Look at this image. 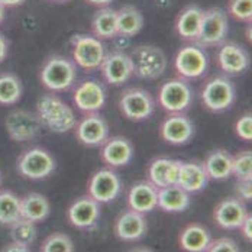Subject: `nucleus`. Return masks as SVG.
<instances>
[{"instance_id": "obj_1", "label": "nucleus", "mask_w": 252, "mask_h": 252, "mask_svg": "<svg viewBox=\"0 0 252 252\" xmlns=\"http://www.w3.org/2000/svg\"><path fill=\"white\" fill-rule=\"evenodd\" d=\"M36 118L41 125L54 133H67L73 130L77 124L76 113L71 106L52 93L42 94L38 99Z\"/></svg>"}, {"instance_id": "obj_2", "label": "nucleus", "mask_w": 252, "mask_h": 252, "mask_svg": "<svg viewBox=\"0 0 252 252\" xmlns=\"http://www.w3.org/2000/svg\"><path fill=\"white\" fill-rule=\"evenodd\" d=\"M76 80L77 68L74 61L61 55H51L39 70L41 84L52 93L67 92L74 86Z\"/></svg>"}, {"instance_id": "obj_3", "label": "nucleus", "mask_w": 252, "mask_h": 252, "mask_svg": "<svg viewBox=\"0 0 252 252\" xmlns=\"http://www.w3.org/2000/svg\"><path fill=\"white\" fill-rule=\"evenodd\" d=\"M200 99L207 110L220 113L232 107L236 100V90L227 76H213L203 84Z\"/></svg>"}, {"instance_id": "obj_4", "label": "nucleus", "mask_w": 252, "mask_h": 252, "mask_svg": "<svg viewBox=\"0 0 252 252\" xmlns=\"http://www.w3.org/2000/svg\"><path fill=\"white\" fill-rule=\"evenodd\" d=\"M158 103L167 113H184L193 101V90L189 80L181 77L170 78L159 86Z\"/></svg>"}, {"instance_id": "obj_5", "label": "nucleus", "mask_w": 252, "mask_h": 252, "mask_svg": "<svg viewBox=\"0 0 252 252\" xmlns=\"http://www.w3.org/2000/svg\"><path fill=\"white\" fill-rule=\"evenodd\" d=\"M118 107L130 122L148 121L155 112V100L150 92L141 87H130L121 93Z\"/></svg>"}, {"instance_id": "obj_6", "label": "nucleus", "mask_w": 252, "mask_h": 252, "mask_svg": "<svg viewBox=\"0 0 252 252\" xmlns=\"http://www.w3.org/2000/svg\"><path fill=\"white\" fill-rule=\"evenodd\" d=\"M229 31V19L227 13L220 7H210L204 10L202 26L199 31L194 44L202 48L219 47L226 41Z\"/></svg>"}, {"instance_id": "obj_7", "label": "nucleus", "mask_w": 252, "mask_h": 252, "mask_svg": "<svg viewBox=\"0 0 252 252\" xmlns=\"http://www.w3.org/2000/svg\"><path fill=\"white\" fill-rule=\"evenodd\" d=\"M129 57L133 65V76L142 80H155L162 76L167 68V57L164 51L154 45L136 47Z\"/></svg>"}, {"instance_id": "obj_8", "label": "nucleus", "mask_w": 252, "mask_h": 252, "mask_svg": "<svg viewBox=\"0 0 252 252\" xmlns=\"http://www.w3.org/2000/svg\"><path fill=\"white\" fill-rule=\"evenodd\" d=\"M71 48L74 64L84 71L97 70L106 55V48L101 39L94 35H74L71 38Z\"/></svg>"}, {"instance_id": "obj_9", "label": "nucleus", "mask_w": 252, "mask_h": 252, "mask_svg": "<svg viewBox=\"0 0 252 252\" xmlns=\"http://www.w3.org/2000/svg\"><path fill=\"white\" fill-rule=\"evenodd\" d=\"M174 68L178 77L184 80H197L206 74L209 68V57L197 44H189L177 51Z\"/></svg>"}, {"instance_id": "obj_10", "label": "nucleus", "mask_w": 252, "mask_h": 252, "mask_svg": "<svg viewBox=\"0 0 252 252\" xmlns=\"http://www.w3.org/2000/svg\"><path fill=\"white\" fill-rule=\"evenodd\" d=\"M16 170L28 180H44L54 173L55 159L50 151L35 147L21 154L16 161Z\"/></svg>"}, {"instance_id": "obj_11", "label": "nucleus", "mask_w": 252, "mask_h": 252, "mask_svg": "<svg viewBox=\"0 0 252 252\" xmlns=\"http://www.w3.org/2000/svg\"><path fill=\"white\" fill-rule=\"evenodd\" d=\"M121 191H122L121 177L110 167L97 170L89 178L87 194L100 204L115 202L119 197Z\"/></svg>"}, {"instance_id": "obj_12", "label": "nucleus", "mask_w": 252, "mask_h": 252, "mask_svg": "<svg viewBox=\"0 0 252 252\" xmlns=\"http://www.w3.org/2000/svg\"><path fill=\"white\" fill-rule=\"evenodd\" d=\"M101 77L107 84L121 86L125 84L133 76V65L130 57L124 51L106 52L100 67Z\"/></svg>"}, {"instance_id": "obj_13", "label": "nucleus", "mask_w": 252, "mask_h": 252, "mask_svg": "<svg viewBox=\"0 0 252 252\" xmlns=\"http://www.w3.org/2000/svg\"><path fill=\"white\" fill-rule=\"evenodd\" d=\"M159 136L170 145H186L194 136V124L184 113H168L159 125Z\"/></svg>"}, {"instance_id": "obj_14", "label": "nucleus", "mask_w": 252, "mask_h": 252, "mask_svg": "<svg viewBox=\"0 0 252 252\" xmlns=\"http://www.w3.org/2000/svg\"><path fill=\"white\" fill-rule=\"evenodd\" d=\"M4 127L12 141L28 142L39 135L41 124L36 115H32L31 112L22 109H15L6 116Z\"/></svg>"}, {"instance_id": "obj_15", "label": "nucleus", "mask_w": 252, "mask_h": 252, "mask_svg": "<svg viewBox=\"0 0 252 252\" xmlns=\"http://www.w3.org/2000/svg\"><path fill=\"white\" fill-rule=\"evenodd\" d=\"M109 125L99 112L86 113L74 126L77 141L86 147H100L109 138Z\"/></svg>"}, {"instance_id": "obj_16", "label": "nucleus", "mask_w": 252, "mask_h": 252, "mask_svg": "<svg viewBox=\"0 0 252 252\" xmlns=\"http://www.w3.org/2000/svg\"><path fill=\"white\" fill-rule=\"evenodd\" d=\"M106 99L107 92L97 80H86L80 83L73 92L74 106L84 115L100 112L106 104Z\"/></svg>"}, {"instance_id": "obj_17", "label": "nucleus", "mask_w": 252, "mask_h": 252, "mask_svg": "<svg viewBox=\"0 0 252 252\" xmlns=\"http://www.w3.org/2000/svg\"><path fill=\"white\" fill-rule=\"evenodd\" d=\"M99 218H100V203L96 202L89 194L77 197L67 210L68 223L81 230L93 229L97 225Z\"/></svg>"}, {"instance_id": "obj_18", "label": "nucleus", "mask_w": 252, "mask_h": 252, "mask_svg": "<svg viewBox=\"0 0 252 252\" xmlns=\"http://www.w3.org/2000/svg\"><path fill=\"white\" fill-rule=\"evenodd\" d=\"M147 230L148 223L145 215L132 209H126L121 212L113 225V232L116 238L124 242H135L142 239Z\"/></svg>"}, {"instance_id": "obj_19", "label": "nucleus", "mask_w": 252, "mask_h": 252, "mask_svg": "<svg viewBox=\"0 0 252 252\" xmlns=\"http://www.w3.org/2000/svg\"><path fill=\"white\" fill-rule=\"evenodd\" d=\"M218 65L225 76H241L250 67V57L242 45L236 42H227L219 45L216 55Z\"/></svg>"}, {"instance_id": "obj_20", "label": "nucleus", "mask_w": 252, "mask_h": 252, "mask_svg": "<svg viewBox=\"0 0 252 252\" xmlns=\"http://www.w3.org/2000/svg\"><path fill=\"white\" fill-rule=\"evenodd\" d=\"M247 213L248 210L245 202L238 197H226L216 204L213 210V220L216 226L223 230H235L239 229Z\"/></svg>"}, {"instance_id": "obj_21", "label": "nucleus", "mask_w": 252, "mask_h": 252, "mask_svg": "<svg viewBox=\"0 0 252 252\" xmlns=\"http://www.w3.org/2000/svg\"><path fill=\"white\" fill-rule=\"evenodd\" d=\"M100 157L110 168L125 167L132 161L133 145L125 136H109L100 145Z\"/></svg>"}, {"instance_id": "obj_22", "label": "nucleus", "mask_w": 252, "mask_h": 252, "mask_svg": "<svg viewBox=\"0 0 252 252\" xmlns=\"http://www.w3.org/2000/svg\"><path fill=\"white\" fill-rule=\"evenodd\" d=\"M158 189L150 181L135 183L127 193V207L139 213H150L157 209Z\"/></svg>"}, {"instance_id": "obj_23", "label": "nucleus", "mask_w": 252, "mask_h": 252, "mask_svg": "<svg viewBox=\"0 0 252 252\" xmlns=\"http://www.w3.org/2000/svg\"><path fill=\"white\" fill-rule=\"evenodd\" d=\"M180 165H181L180 159H171V158H164V157L155 158L148 165V170H147L148 181L154 184L157 189L176 184Z\"/></svg>"}, {"instance_id": "obj_24", "label": "nucleus", "mask_w": 252, "mask_h": 252, "mask_svg": "<svg viewBox=\"0 0 252 252\" xmlns=\"http://www.w3.org/2000/svg\"><path fill=\"white\" fill-rule=\"evenodd\" d=\"M204 9L197 4H189L186 6L176 19L177 35L189 42H194V39L199 35L200 26H202Z\"/></svg>"}, {"instance_id": "obj_25", "label": "nucleus", "mask_w": 252, "mask_h": 252, "mask_svg": "<svg viewBox=\"0 0 252 252\" xmlns=\"http://www.w3.org/2000/svg\"><path fill=\"white\" fill-rule=\"evenodd\" d=\"M209 177L206 174L203 164L196 161H181L177 183L187 193H199L206 189Z\"/></svg>"}, {"instance_id": "obj_26", "label": "nucleus", "mask_w": 252, "mask_h": 252, "mask_svg": "<svg viewBox=\"0 0 252 252\" xmlns=\"http://www.w3.org/2000/svg\"><path fill=\"white\" fill-rule=\"evenodd\" d=\"M190 193L181 189L178 184H170L158 189L157 207L167 213H183L190 207Z\"/></svg>"}, {"instance_id": "obj_27", "label": "nucleus", "mask_w": 252, "mask_h": 252, "mask_svg": "<svg viewBox=\"0 0 252 252\" xmlns=\"http://www.w3.org/2000/svg\"><path fill=\"white\" fill-rule=\"evenodd\" d=\"M212 235L202 223L193 222L184 227L178 235V245L187 252H204L207 250Z\"/></svg>"}, {"instance_id": "obj_28", "label": "nucleus", "mask_w": 252, "mask_h": 252, "mask_svg": "<svg viewBox=\"0 0 252 252\" xmlns=\"http://www.w3.org/2000/svg\"><path fill=\"white\" fill-rule=\"evenodd\" d=\"M232 154L226 150H215L209 152L203 161V168L209 180L222 181L232 177Z\"/></svg>"}, {"instance_id": "obj_29", "label": "nucleus", "mask_w": 252, "mask_h": 252, "mask_svg": "<svg viewBox=\"0 0 252 252\" xmlns=\"http://www.w3.org/2000/svg\"><path fill=\"white\" fill-rule=\"evenodd\" d=\"M50 213V202L41 193H29L21 199V216L31 222H44L48 219Z\"/></svg>"}, {"instance_id": "obj_30", "label": "nucleus", "mask_w": 252, "mask_h": 252, "mask_svg": "<svg viewBox=\"0 0 252 252\" xmlns=\"http://www.w3.org/2000/svg\"><path fill=\"white\" fill-rule=\"evenodd\" d=\"M144 28V16L141 10L132 4L122 6L116 10V29L118 36H135Z\"/></svg>"}, {"instance_id": "obj_31", "label": "nucleus", "mask_w": 252, "mask_h": 252, "mask_svg": "<svg viewBox=\"0 0 252 252\" xmlns=\"http://www.w3.org/2000/svg\"><path fill=\"white\" fill-rule=\"evenodd\" d=\"M92 32L99 39H115L118 36L116 29V10L104 6L93 15L92 19Z\"/></svg>"}, {"instance_id": "obj_32", "label": "nucleus", "mask_w": 252, "mask_h": 252, "mask_svg": "<svg viewBox=\"0 0 252 252\" xmlns=\"http://www.w3.org/2000/svg\"><path fill=\"white\" fill-rule=\"evenodd\" d=\"M24 94V84L21 78L12 73L0 74V104L12 106L21 100Z\"/></svg>"}, {"instance_id": "obj_33", "label": "nucleus", "mask_w": 252, "mask_h": 252, "mask_svg": "<svg viewBox=\"0 0 252 252\" xmlns=\"http://www.w3.org/2000/svg\"><path fill=\"white\" fill-rule=\"evenodd\" d=\"M21 199L10 190L0 191V225L10 226L21 219Z\"/></svg>"}, {"instance_id": "obj_34", "label": "nucleus", "mask_w": 252, "mask_h": 252, "mask_svg": "<svg viewBox=\"0 0 252 252\" xmlns=\"http://www.w3.org/2000/svg\"><path fill=\"white\" fill-rule=\"evenodd\" d=\"M38 236V227L35 222H31L25 218L18 219L15 223L10 225V238L12 241L21 242L24 245L31 247Z\"/></svg>"}, {"instance_id": "obj_35", "label": "nucleus", "mask_w": 252, "mask_h": 252, "mask_svg": "<svg viewBox=\"0 0 252 252\" xmlns=\"http://www.w3.org/2000/svg\"><path fill=\"white\" fill-rule=\"evenodd\" d=\"M39 250L42 252H73L74 242L67 233L54 232L42 241Z\"/></svg>"}, {"instance_id": "obj_36", "label": "nucleus", "mask_w": 252, "mask_h": 252, "mask_svg": "<svg viewBox=\"0 0 252 252\" xmlns=\"http://www.w3.org/2000/svg\"><path fill=\"white\" fill-rule=\"evenodd\" d=\"M232 176L236 180H252V152L250 150L232 157Z\"/></svg>"}, {"instance_id": "obj_37", "label": "nucleus", "mask_w": 252, "mask_h": 252, "mask_svg": "<svg viewBox=\"0 0 252 252\" xmlns=\"http://www.w3.org/2000/svg\"><path fill=\"white\" fill-rule=\"evenodd\" d=\"M227 13L238 22L251 24L252 0H229Z\"/></svg>"}, {"instance_id": "obj_38", "label": "nucleus", "mask_w": 252, "mask_h": 252, "mask_svg": "<svg viewBox=\"0 0 252 252\" xmlns=\"http://www.w3.org/2000/svg\"><path fill=\"white\" fill-rule=\"evenodd\" d=\"M207 252H238L239 247L236 244L235 239L232 238H218V239H212L207 245Z\"/></svg>"}, {"instance_id": "obj_39", "label": "nucleus", "mask_w": 252, "mask_h": 252, "mask_svg": "<svg viewBox=\"0 0 252 252\" xmlns=\"http://www.w3.org/2000/svg\"><path fill=\"white\" fill-rule=\"evenodd\" d=\"M235 133L238 135V138H241L242 141L251 142L252 141V116L251 113L248 115H242L236 124H235Z\"/></svg>"}, {"instance_id": "obj_40", "label": "nucleus", "mask_w": 252, "mask_h": 252, "mask_svg": "<svg viewBox=\"0 0 252 252\" xmlns=\"http://www.w3.org/2000/svg\"><path fill=\"white\" fill-rule=\"evenodd\" d=\"M236 197L242 202L248 203L252 200V180H236L235 186Z\"/></svg>"}, {"instance_id": "obj_41", "label": "nucleus", "mask_w": 252, "mask_h": 252, "mask_svg": "<svg viewBox=\"0 0 252 252\" xmlns=\"http://www.w3.org/2000/svg\"><path fill=\"white\" fill-rule=\"evenodd\" d=\"M239 229H241V232H242L244 239L248 241V242H252V215L250 212L247 213V216H245L244 222L241 223Z\"/></svg>"}, {"instance_id": "obj_42", "label": "nucleus", "mask_w": 252, "mask_h": 252, "mask_svg": "<svg viewBox=\"0 0 252 252\" xmlns=\"http://www.w3.org/2000/svg\"><path fill=\"white\" fill-rule=\"evenodd\" d=\"M31 250L28 245H24V244H21V242H16V241H12V242H9L6 247H3V250L1 251L4 252H28Z\"/></svg>"}, {"instance_id": "obj_43", "label": "nucleus", "mask_w": 252, "mask_h": 252, "mask_svg": "<svg viewBox=\"0 0 252 252\" xmlns=\"http://www.w3.org/2000/svg\"><path fill=\"white\" fill-rule=\"evenodd\" d=\"M7 41H6V38H4V35L3 33H0V63L6 58V55H7Z\"/></svg>"}, {"instance_id": "obj_44", "label": "nucleus", "mask_w": 252, "mask_h": 252, "mask_svg": "<svg viewBox=\"0 0 252 252\" xmlns=\"http://www.w3.org/2000/svg\"><path fill=\"white\" fill-rule=\"evenodd\" d=\"M26 0H0V4H3L4 7H16L24 4Z\"/></svg>"}, {"instance_id": "obj_45", "label": "nucleus", "mask_w": 252, "mask_h": 252, "mask_svg": "<svg viewBox=\"0 0 252 252\" xmlns=\"http://www.w3.org/2000/svg\"><path fill=\"white\" fill-rule=\"evenodd\" d=\"M92 6H97V7H104V6H110V3H113V0H84Z\"/></svg>"}, {"instance_id": "obj_46", "label": "nucleus", "mask_w": 252, "mask_h": 252, "mask_svg": "<svg viewBox=\"0 0 252 252\" xmlns=\"http://www.w3.org/2000/svg\"><path fill=\"white\" fill-rule=\"evenodd\" d=\"M3 19H4V6L0 4V25H1Z\"/></svg>"}, {"instance_id": "obj_47", "label": "nucleus", "mask_w": 252, "mask_h": 252, "mask_svg": "<svg viewBox=\"0 0 252 252\" xmlns=\"http://www.w3.org/2000/svg\"><path fill=\"white\" fill-rule=\"evenodd\" d=\"M247 36H248V41L251 42V24H248V31H247Z\"/></svg>"}, {"instance_id": "obj_48", "label": "nucleus", "mask_w": 252, "mask_h": 252, "mask_svg": "<svg viewBox=\"0 0 252 252\" xmlns=\"http://www.w3.org/2000/svg\"><path fill=\"white\" fill-rule=\"evenodd\" d=\"M51 1H55V3H64V1H68V0H51Z\"/></svg>"}, {"instance_id": "obj_49", "label": "nucleus", "mask_w": 252, "mask_h": 252, "mask_svg": "<svg viewBox=\"0 0 252 252\" xmlns=\"http://www.w3.org/2000/svg\"><path fill=\"white\" fill-rule=\"evenodd\" d=\"M0 181H1V176H0Z\"/></svg>"}]
</instances>
